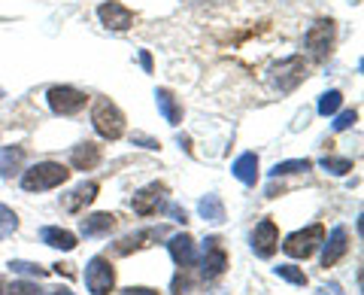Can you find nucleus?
<instances>
[{
	"mask_svg": "<svg viewBox=\"0 0 364 295\" xmlns=\"http://www.w3.org/2000/svg\"><path fill=\"white\" fill-rule=\"evenodd\" d=\"M70 180V171L61 165V162H40L33 165L31 171L21 174V189L25 192H49V189H58Z\"/></svg>",
	"mask_w": 364,
	"mask_h": 295,
	"instance_id": "f257e3e1",
	"label": "nucleus"
},
{
	"mask_svg": "<svg viewBox=\"0 0 364 295\" xmlns=\"http://www.w3.org/2000/svg\"><path fill=\"white\" fill-rule=\"evenodd\" d=\"M91 125L104 140H119L124 134V113L109 98H97L91 110Z\"/></svg>",
	"mask_w": 364,
	"mask_h": 295,
	"instance_id": "f03ea898",
	"label": "nucleus"
},
{
	"mask_svg": "<svg viewBox=\"0 0 364 295\" xmlns=\"http://www.w3.org/2000/svg\"><path fill=\"white\" fill-rule=\"evenodd\" d=\"M322 244H325V225L313 222V225H306V229L289 234L286 241H282V253L291 259H310Z\"/></svg>",
	"mask_w": 364,
	"mask_h": 295,
	"instance_id": "7ed1b4c3",
	"label": "nucleus"
},
{
	"mask_svg": "<svg viewBox=\"0 0 364 295\" xmlns=\"http://www.w3.org/2000/svg\"><path fill=\"white\" fill-rule=\"evenodd\" d=\"M85 286L91 295H109L116 289V268H112L109 259L95 256L85 265Z\"/></svg>",
	"mask_w": 364,
	"mask_h": 295,
	"instance_id": "20e7f679",
	"label": "nucleus"
},
{
	"mask_svg": "<svg viewBox=\"0 0 364 295\" xmlns=\"http://www.w3.org/2000/svg\"><path fill=\"white\" fill-rule=\"evenodd\" d=\"M46 100H49L55 116H76V113L88 104L85 92H79L73 86H52L49 92H46Z\"/></svg>",
	"mask_w": 364,
	"mask_h": 295,
	"instance_id": "39448f33",
	"label": "nucleus"
},
{
	"mask_svg": "<svg viewBox=\"0 0 364 295\" xmlns=\"http://www.w3.org/2000/svg\"><path fill=\"white\" fill-rule=\"evenodd\" d=\"M334 37H337V25L331 19H318L316 25L306 31V49H310V55L316 61H325L328 55H331V46H334Z\"/></svg>",
	"mask_w": 364,
	"mask_h": 295,
	"instance_id": "423d86ee",
	"label": "nucleus"
},
{
	"mask_svg": "<svg viewBox=\"0 0 364 295\" xmlns=\"http://www.w3.org/2000/svg\"><path fill=\"white\" fill-rule=\"evenodd\" d=\"M131 207H134L136 217H155V213L167 210V186H164V183H149V186H143V189L131 198Z\"/></svg>",
	"mask_w": 364,
	"mask_h": 295,
	"instance_id": "0eeeda50",
	"label": "nucleus"
},
{
	"mask_svg": "<svg viewBox=\"0 0 364 295\" xmlns=\"http://www.w3.org/2000/svg\"><path fill=\"white\" fill-rule=\"evenodd\" d=\"M228 268V249L222 247L219 237H207L203 241V259H200V280L222 277Z\"/></svg>",
	"mask_w": 364,
	"mask_h": 295,
	"instance_id": "6e6552de",
	"label": "nucleus"
},
{
	"mask_svg": "<svg viewBox=\"0 0 364 295\" xmlns=\"http://www.w3.org/2000/svg\"><path fill=\"white\" fill-rule=\"evenodd\" d=\"M304 79H306V64H304L301 55H291V58L279 61L273 67V83H277L279 92H291V88H298Z\"/></svg>",
	"mask_w": 364,
	"mask_h": 295,
	"instance_id": "1a4fd4ad",
	"label": "nucleus"
},
{
	"mask_svg": "<svg viewBox=\"0 0 364 295\" xmlns=\"http://www.w3.org/2000/svg\"><path fill=\"white\" fill-rule=\"evenodd\" d=\"M279 249V229L273 219H261L252 232V253L258 259H270Z\"/></svg>",
	"mask_w": 364,
	"mask_h": 295,
	"instance_id": "9d476101",
	"label": "nucleus"
},
{
	"mask_svg": "<svg viewBox=\"0 0 364 295\" xmlns=\"http://www.w3.org/2000/svg\"><path fill=\"white\" fill-rule=\"evenodd\" d=\"M346 253H349V232L343 225H334L331 234H325V244H322V268H334Z\"/></svg>",
	"mask_w": 364,
	"mask_h": 295,
	"instance_id": "9b49d317",
	"label": "nucleus"
},
{
	"mask_svg": "<svg viewBox=\"0 0 364 295\" xmlns=\"http://www.w3.org/2000/svg\"><path fill=\"white\" fill-rule=\"evenodd\" d=\"M97 19L104 21L109 31H128L134 25V13L119 0H107V4L97 6Z\"/></svg>",
	"mask_w": 364,
	"mask_h": 295,
	"instance_id": "f8f14e48",
	"label": "nucleus"
},
{
	"mask_svg": "<svg viewBox=\"0 0 364 295\" xmlns=\"http://www.w3.org/2000/svg\"><path fill=\"white\" fill-rule=\"evenodd\" d=\"M161 237H167L164 225H158V229H143V232H136V234L122 237V241L112 247V256H131L134 249H143V247H149L155 241H161Z\"/></svg>",
	"mask_w": 364,
	"mask_h": 295,
	"instance_id": "ddd939ff",
	"label": "nucleus"
},
{
	"mask_svg": "<svg viewBox=\"0 0 364 295\" xmlns=\"http://www.w3.org/2000/svg\"><path fill=\"white\" fill-rule=\"evenodd\" d=\"M167 249H170V256H173V262H176L179 268H188L191 262H195V237H191L188 232L170 237Z\"/></svg>",
	"mask_w": 364,
	"mask_h": 295,
	"instance_id": "4468645a",
	"label": "nucleus"
},
{
	"mask_svg": "<svg viewBox=\"0 0 364 295\" xmlns=\"http://www.w3.org/2000/svg\"><path fill=\"white\" fill-rule=\"evenodd\" d=\"M97 192H100V186L95 183V180H88V183H82V186H76L70 195H64V210H70V213H82L91 201L97 198Z\"/></svg>",
	"mask_w": 364,
	"mask_h": 295,
	"instance_id": "2eb2a0df",
	"label": "nucleus"
},
{
	"mask_svg": "<svg viewBox=\"0 0 364 295\" xmlns=\"http://www.w3.org/2000/svg\"><path fill=\"white\" fill-rule=\"evenodd\" d=\"M70 165L76 167V171H95V167L100 165V146L97 143H88V140L73 146Z\"/></svg>",
	"mask_w": 364,
	"mask_h": 295,
	"instance_id": "dca6fc26",
	"label": "nucleus"
},
{
	"mask_svg": "<svg viewBox=\"0 0 364 295\" xmlns=\"http://www.w3.org/2000/svg\"><path fill=\"white\" fill-rule=\"evenodd\" d=\"M155 100H158V110H161V116H164L167 125H173V128L182 125V107H179V100H176V95L170 92V88H158Z\"/></svg>",
	"mask_w": 364,
	"mask_h": 295,
	"instance_id": "f3484780",
	"label": "nucleus"
},
{
	"mask_svg": "<svg viewBox=\"0 0 364 295\" xmlns=\"http://www.w3.org/2000/svg\"><path fill=\"white\" fill-rule=\"evenodd\" d=\"M43 244L46 247H55V249H64V253H70V249H76V234L67 232V229H58V225H46V229L40 232Z\"/></svg>",
	"mask_w": 364,
	"mask_h": 295,
	"instance_id": "a211bd4d",
	"label": "nucleus"
},
{
	"mask_svg": "<svg viewBox=\"0 0 364 295\" xmlns=\"http://www.w3.org/2000/svg\"><path fill=\"white\" fill-rule=\"evenodd\" d=\"M82 234L85 237H100V234H109L112 229H116V217L112 213H91V217L82 219Z\"/></svg>",
	"mask_w": 364,
	"mask_h": 295,
	"instance_id": "6ab92c4d",
	"label": "nucleus"
},
{
	"mask_svg": "<svg viewBox=\"0 0 364 295\" xmlns=\"http://www.w3.org/2000/svg\"><path fill=\"white\" fill-rule=\"evenodd\" d=\"M231 174L240 180L243 186H255V180H258V155H255V152H243V155L234 162Z\"/></svg>",
	"mask_w": 364,
	"mask_h": 295,
	"instance_id": "aec40b11",
	"label": "nucleus"
},
{
	"mask_svg": "<svg viewBox=\"0 0 364 295\" xmlns=\"http://www.w3.org/2000/svg\"><path fill=\"white\" fill-rule=\"evenodd\" d=\"M25 165V150L21 146H4L0 150V177H13Z\"/></svg>",
	"mask_w": 364,
	"mask_h": 295,
	"instance_id": "412c9836",
	"label": "nucleus"
},
{
	"mask_svg": "<svg viewBox=\"0 0 364 295\" xmlns=\"http://www.w3.org/2000/svg\"><path fill=\"white\" fill-rule=\"evenodd\" d=\"M198 213H200V217L207 219V222H213V225L225 222V204H222V198L215 195V192H210V195H203V198H200Z\"/></svg>",
	"mask_w": 364,
	"mask_h": 295,
	"instance_id": "4be33fe9",
	"label": "nucleus"
},
{
	"mask_svg": "<svg viewBox=\"0 0 364 295\" xmlns=\"http://www.w3.org/2000/svg\"><path fill=\"white\" fill-rule=\"evenodd\" d=\"M313 162L310 158H289V162H277L273 165V171L270 177H289V174H304V171H310Z\"/></svg>",
	"mask_w": 364,
	"mask_h": 295,
	"instance_id": "5701e85b",
	"label": "nucleus"
},
{
	"mask_svg": "<svg viewBox=\"0 0 364 295\" xmlns=\"http://www.w3.org/2000/svg\"><path fill=\"white\" fill-rule=\"evenodd\" d=\"M340 104H343V95H340L337 88L325 92L322 98H318V116H334V113L340 110Z\"/></svg>",
	"mask_w": 364,
	"mask_h": 295,
	"instance_id": "b1692460",
	"label": "nucleus"
},
{
	"mask_svg": "<svg viewBox=\"0 0 364 295\" xmlns=\"http://www.w3.org/2000/svg\"><path fill=\"white\" fill-rule=\"evenodd\" d=\"M273 274H277L279 280H286V283H294V286H306V274L301 268H294V265H277L273 268Z\"/></svg>",
	"mask_w": 364,
	"mask_h": 295,
	"instance_id": "393cba45",
	"label": "nucleus"
},
{
	"mask_svg": "<svg viewBox=\"0 0 364 295\" xmlns=\"http://www.w3.org/2000/svg\"><path fill=\"white\" fill-rule=\"evenodd\" d=\"M322 167L328 174H334V177H343L352 171V158H337V155H325L322 158Z\"/></svg>",
	"mask_w": 364,
	"mask_h": 295,
	"instance_id": "a878e982",
	"label": "nucleus"
},
{
	"mask_svg": "<svg viewBox=\"0 0 364 295\" xmlns=\"http://www.w3.org/2000/svg\"><path fill=\"white\" fill-rule=\"evenodd\" d=\"M13 232H18V217L6 207V204H0V234L9 237Z\"/></svg>",
	"mask_w": 364,
	"mask_h": 295,
	"instance_id": "bb28decb",
	"label": "nucleus"
},
{
	"mask_svg": "<svg viewBox=\"0 0 364 295\" xmlns=\"http://www.w3.org/2000/svg\"><path fill=\"white\" fill-rule=\"evenodd\" d=\"M9 271L13 274H28V277H46V268H40V265H33V262H21V259H13L9 262Z\"/></svg>",
	"mask_w": 364,
	"mask_h": 295,
	"instance_id": "cd10ccee",
	"label": "nucleus"
},
{
	"mask_svg": "<svg viewBox=\"0 0 364 295\" xmlns=\"http://www.w3.org/2000/svg\"><path fill=\"white\" fill-rule=\"evenodd\" d=\"M355 119H358V113L355 110H343L340 116L334 119V131H346V128H352L355 125Z\"/></svg>",
	"mask_w": 364,
	"mask_h": 295,
	"instance_id": "c85d7f7f",
	"label": "nucleus"
},
{
	"mask_svg": "<svg viewBox=\"0 0 364 295\" xmlns=\"http://www.w3.org/2000/svg\"><path fill=\"white\" fill-rule=\"evenodd\" d=\"M167 213H170V217H173V222H179V225L188 222V213L182 210V207H176V204H167Z\"/></svg>",
	"mask_w": 364,
	"mask_h": 295,
	"instance_id": "c756f323",
	"label": "nucleus"
},
{
	"mask_svg": "<svg viewBox=\"0 0 364 295\" xmlns=\"http://www.w3.org/2000/svg\"><path fill=\"white\" fill-rule=\"evenodd\" d=\"M13 289V295H40V289L33 286V283H16V286H9Z\"/></svg>",
	"mask_w": 364,
	"mask_h": 295,
	"instance_id": "7c9ffc66",
	"label": "nucleus"
},
{
	"mask_svg": "<svg viewBox=\"0 0 364 295\" xmlns=\"http://www.w3.org/2000/svg\"><path fill=\"white\" fill-rule=\"evenodd\" d=\"M131 140H134V143H140V146H146V150H161V143L152 140V138H146V134H134Z\"/></svg>",
	"mask_w": 364,
	"mask_h": 295,
	"instance_id": "2f4dec72",
	"label": "nucleus"
},
{
	"mask_svg": "<svg viewBox=\"0 0 364 295\" xmlns=\"http://www.w3.org/2000/svg\"><path fill=\"white\" fill-rule=\"evenodd\" d=\"M122 295H158L155 289H146V286H131V289H124Z\"/></svg>",
	"mask_w": 364,
	"mask_h": 295,
	"instance_id": "473e14b6",
	"label": "nucleus"
},
{
	"mask_svg": "<svg viewBox=\"0 0 364 295\" xmlns=\"http://www.w3.org/2000/svg\"><path fill=\"white\" fill-rule=\"evenodd\" d=\"M140 64H143V71H146V73H152V55L146 52V49L140 52Z\"/></svg>",
	"mask_w": 364,
	"mask_h": 295,
	"instance_id": "72a5a7b5",
	"label": "nucleus"
},
{
	"mask_svg": "<svg viewBox=\"0 0 364 295\" xmlns=\"http://www.w3.org/2000/svg\"><path fill=\"white\" fill-rule=\"evenodd\" d=\"M176 140H179V146H182V150H186V152L191 155V140H188V134H179Z\"/></svg>",
	"mask_w": 364,
	"mask_h": 295,
	"instance_id": "f704fd0d",
	"label": "nucleus"
},
{
	"mask_svg": "<svg viewBox=\"0 0 364 295\" xmlns=\"http://www.w3.org/2000/svg\"><path fill=\"white\" fill-rule=\"evenodd\" d=\"M0 295H13V289H9L6 283H0Z\"/></svg>",
	"mask_w": 364,
	"mask_h": 295,
	"instance_id": "c9c22d12",
	"label": "nucleus"
},
{
	"mask_svg": "<svg viewBox=\"0 0 364 295\" xmlns=\"http://www.w3.org/2000/svg\"><path fill=\"white\" fill-rule=\"evenodd\" d=\"M52 295H73L70 289H61V292H52Z\"/></svg>",
	"mask_w": 364,
	"mask_h": 295,
	"instance_id": "e433bc0d",
	"label": "nucleus"
},
{
	"mask_svg": "<svg viewBox=\"0 0 364 295\" xmlns=\"http://www.w3.org/2000/svg\"><path fill=\"white\" fill-rule=\"evenodd\" d=\"M0 95H4V92H0Z\"/></svg>",
	"mask_w": 364,
	"mask_h": 295,
	"instance_id": "4c0bfd02",
	"label": "nucleus"
}]
</instances>
